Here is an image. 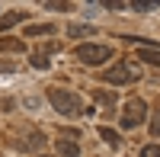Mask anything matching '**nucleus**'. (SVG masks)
Instances as JSON below:
<instances>
[{"label":"nucleus","instance_id":"f257e3e1","mask_svg":"<svg viewBox=\"0 0 160 157\" xmlns=\"http://www.w3.org/2000/svg\"><path fill=\"white\" fill-rule=\"evenodd\" d=\"M141 77H144V68H141L138 61H131V58H125V61H118V64H112V68L102 71V80L106 84H115V87L138 84Z\"/></svg>","mask_w":160,"mask_h":157},{"label":"nucleus","instance_id":"f03ea898","mask_svg":"<svg viewBox=\"0 0 160 157\" xmlns=\"http://www.w3.org/2000/svg\"><path fill=\"white\" fill-rule=\"evenodd\" d=\"M48 99L51 106L58 109V115H68V119H77V115H83V103L74 90H64V87H48Z\"/></svg>","mask_w":160,"mask_h":157},{"label":"nucleus","instance_id":"7ed1b4c3","mask_svg":"<svg viewBox=\"0 0 160 157\" xmlns=\"http://www.w3.org/2000/svg\"><path fill=\"white\" fill-rule=\"evenodd\" d=\"M144 115H148V103L141 96H131L122 106V128H138L144 122Z\"/></svg>","mask_w":160,"mask_h":157},{"label":"nucleus","instance_id":"20e7f679","mask_svg":"<svg viewBox=\"0 0 160 157\" xmlns=\"http://www.w3.org/2000/svg\"><path fill=\"white\" fill-rule=\"evenodd\" d=\"M77 58L83 64H90V68H93V64H106L112 58V48L109 45H80L77 48Z\"/></svg>","mask_w":160,"mask_h":157},{"label":"nucleus","instance_id":"39448f33","mask_svg":"<svg viewBox=\"0 0 160 157\" xmlns=\"http://www.w3.org/2000/svg\"><path fill=\"white\" fill-rule=\"evenodd\" d=\"M42 144H45V135L42 132H26V135H19L16 141H13L16 151H42Z\"/></svg>","mask_w":160,"mask_h":157},{"label":"nucleus","instance_id":"423d86ee","mask_svg":"<svg viewBox=\"0 0 160 157\" xmlns=\"http://www.w3.org/2000/svg\"><path fill=\"white\" fill-rule=\"evenodd\" d=\"M58 51V42H48L45 48H38V51H32V68H38V71H45L48 68V61H51V55Z\"/></svg>","mask_w":160,"mask_h":157},{"label":"nucleus","instance_id":"0eeeda50","mask_svg":"<svg viewBox=\"0 0 160 157\" xmlns=\"http://www.w3.org/2000/svg\"><path fill=\"white\" fill-rule=\"evenodd\" d=\"M26 19H29V13H22V10L3 13V16H0V32H7V29H13V26H19V23H26Z\"/></svg>","mask_w":160,"mask_h":157},{"label":"nucleus","instance_id":"6e6552de","mask_svg":"<svg viewBox=\"0 0 160 157\" xmlns=\"http://www.w3.org/2000/svg\"><path fill=\"white\" fill-rule=\"evenodd\" d=\"M68 35H71V38H87V35H96V26H90V23H71V26H68Z\"/></svg>","mask_w":160,"mask_h":157},{"label":"nucleus","instance_id":"1a4fd4ad","mask_svg":"<svg viewBox=\"0 0 160 157\" xmlns=\"http://www.w3.org/2000/svg\"><path fill=\"white\" fill-rule=\"evenodd\" d=\"M58 157H80V148L74 138H58Z\"/></svg>","mask_w":160,"mask_h":157},{"label":"nucleus","instance_id":"9d476101","mask_svg":"<svg viewBox=\"0 0 160 157\" xmlns=\"http://www.w3.org/2000/svg\"><path fill=\"white\" fill-rule=\"evenodd\" d=\"M138 61H144V64H154V68H160V51H157V48H138Z\"/></svg>","mask_w":160,"mask_h":157},{"label":"nucleus","instance_id":"9b49d317","mask_svg":"<svg viewBox=\"0 0 160 157\" xmlns=\"http://www.w3.org/2000/svg\"><path fill=\"white\" fill-rule=\"evenodd\" d=\"M26 35H55V26L51 23H32V26H26Z\"/></svg>","mask_w":160,"mask_h":157},{"label":"nucleus","instance_id":"f8f14e48","mask_svg":"<svg viewBox=\"0 0 160 157\" xmlns=\"http://www.w3.org/2000/svg\"><path fill=\"white\" fill-rule=\"evenodd\" d=\"M99 138H102V141H106L109 148H118V144H122L118 132H115V128H109V125H102V128H99Z\"/></svg>","mask_w":160,"mask_h":157},{"label":"nucleus","instance_id":"ddd939ff","mask_svg":"<svg viewBox=\"0 0 160 157\" xmlns=\"http://www.w3.org/2000/svg\"><path fill=\"white\" fill-rule=\"evenodd\" d=\"M0 51H13V55H19V51H26V42H22V38H0Z\"/></svg>","mask_w":160,"mask_h":157},{"label":"nucleus","instance_id":"4468645a","mask_svg":"<svg viewBox=\"0 0 160 157\" xmlns=\"http://www.w3.org/2000/svg\"><path fill=\"white\" fill-rule=\"evenodd\" d=\"M93 99H99L102 106H115V96H112V93H106V90H93Z\"/></svg>","mask_w":160,"mask_h":157},{"label":"nucleus","instance_id":"2eb2a0df","mask_svg":"<svg viewBox=\"0 0 160 157\" xmlns=\"http://www.w3.org/2000/svg\"><path fill=\"white\" fill-rule=\"evenodd\" d=\"M141 157H160V144H148V148H141Z\"/></svg>","mask_w":160,"mask_h":157},{"label":"nucleus","instance_id":"dca6fc26","mask_svg":"<svg viewBox=\"0 0 160 157\" xmlns=\"http://www.w3.org/2000/svg\"><path fill=\"white\" fill-rule=\"evenodd\" d=\"M151 135H154V138H160V109H157V115L151 119Z\"/></svg>","mask_w":160,"mask_h":157},{"label":"nucleus","instance_id":"f3484780","mask_svg":"<svg viewBox=\"0 0 160 157\" xmlns=\"http://www.w3.org/2000/svg\"><path fill=\"white\" fill-rule=\"evenodd\" d=\"M48 10H71V3H45Z\"/></svg>","mask_w":160,"mask_h":157},{"label":"nucleus","instance_id":"a211bd4d","mask_svg":"<svg viewBox=\"0 0 160 157\" xmlns=\"http://www.w3.org/2000/svg\"><path fill=\"white\" fill-rule=\"evenodd\" d=\"M0 71H16V64L13 61H0Z\"/></svg>","mask_w":160,"mask_h":157},{"label":"nucleus","instance_id":"6ab92c4d","mask_svg":"<svg viewBox=\"0 0 160 157\" xmlns=\"http://www.w3.org/2000/svg\"><path fill=\"white\" fill-rule=\"evenodd\" d=\"M38 157H45V154H38Z\"/></svg>","mask_w":160,"mask_h":157}]
</instances>
